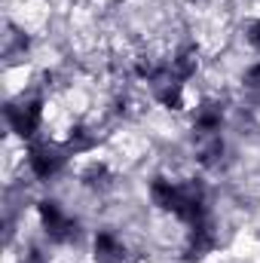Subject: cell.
<instances>
[{
  "label": "cell",
  "instance_id": "cell-3",
  "mask_svg": "<svg viewBox=\"0 0 260 263\" xmlns=\"http://www.w3.org/2000/svg\"><path fill=\"white\" fill-rule=\"evenodd\" d=\"M95 257L98 263H120L126 257V245L114 233H98L95 236Z\"/></svg>",
  "mask_w": 260,
  "mask_h": 263
},
{
  "label": "cell",
  "instance_id": "cell-2",
  "mask_svg": "<svg viewBox=\"0 0 260 263\" xmlns=\"http://www.w3.org/2000/svg\"><path fill=\"white\" fill-rule=\"evenodd\" d=\"M40 120H43V107H40V101H25V104H15V107H9V123H12V129L18 132V135H34V132L40 129Z\"/></svg>",
  "mask_w": 260,
  "mask_h": 263
},
{
  "label": "cell",
  "instance_id": "cell-1",
  "mask_svg": "<svg viewBox=\"0 0 260 263\" xmlns=\"http://www.w3.org/2000/svg\"><path fill=\"white\" fill-rule=\"evenodd\" d=\"M62 162H65V153L55 147V144H37V147H31V156H28V165H31V172L37 175V178H52L59 168H62Z\"/></svg>",
  "mask_w": 260,
  "mask_h": 263
},
{
  "label": "cell",
  "instance_id": "cell-4",
  "mask_svg": "<svg viewBox=\"0 0 260 263\" xmlns=\"http://www.w3.org/2000/svg\"><path fill=\"white\" fill-rule=\"evenodd\" d=\"M251 43H254V46L260 49V22L254 25V28H251Z\"/></svg>",
  "mask_w": 260,
  "mask_h": 263
}]
</instances>
